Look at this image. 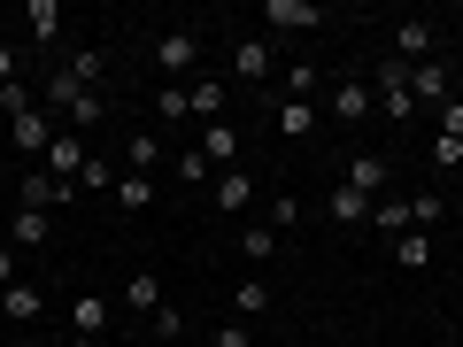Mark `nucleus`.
I'll return each instance as SVG.
<instances>
[{
  "instance_id": "a19ab883",
  "label": "nucleus",
  "mask_w": 463,
  "mask_h": 347,
  "mask_svg": "<svg viewBox=\"0 0 463 347\" xmlns=\"http://www.w3.org/2000/svg\"><path fill=\"white\" fill-rule=\"evenodd\" d=\"M62 347H100V340H85V332H70V340H62Z\"/></svg>"
},
{
  "instance_id": "e433bc0d",
  "label": "nucleus",
  "mask_w": 463,
  "mask_h": 347,
  "mask_svg": "<svg viewBox=\"0 0 463 347\" xmlns=\"http://www.w3.org/2000/svg\"><path fill=\"white\" fill-rule=\"evenodd\" d=\"M440 132H448V139H463V93H456V100H440Z\"/></svg>"
},
{
  "instance_id": "9d476101",
  "label": "nucleus",
  "mask_w": 463,
  "mask_h": 347,
  "mask_svg": "<svg viewBox=\"0 0 463 347\" xmlns=\"http://www.w3.org/2000/svg\"><path fill=\"white\" fill-rule=\"evenodd\" d=\"M0 316H8V324H39V316H47V294H39V286H0Z\"/></svg>"
},
{
  "instance_id": "f704fd0d",
  "label": "nucleus",
  "mask_w": 463,
  "mask_h": 347,
  "mask_svg": "<svg viewBox=\"0 0 463 347\" xmlns=\"http://www.w3.org/2000/svg\"><path fill=\"white\" fill-rule=\"evenodd\" d=\"M147 332H155V340H178V332H185V316H178V301H163V309L147 316Z\"/></svg>"
},
{
  "instance_id": "4c0bfd02",
  "label": "nucleus",
  "mask_w": 463,
  "mask_h": 347,
  "mask_svg": "<svg viewBox=\"0 0 463 347\" xmlns=\"http://www.w3.org/2000/svg\"><path fill=\"white\" fill-rule=\"evenodd\" d=\"M16 70H24V54L8 47V39H0V85H16Z\"/></svg>"
},
{
  "instance_id": "cd10ccee",
  "label": "nucleus",
  "mask_w": 463,
  "mask_h": 347,
  "mask_svg": "<svg viewBox=\"0 0 463 347\" xmlns=\"http://www.w3.org/2000/svg\"><path fill=\"white\" fill-rule=\"evenodd\" d=\"M371 93H379V108L394 116V124H410V116H417V93H410V85H371Z\"/></svg>"
},
{
  "instance_id": "4468645a",
  "label": "nucleus",
  "mask_w": 463,
  "mask_h": 347,
  "mask_svg": "<svg viewBox=\"0 0 463 347\" xmlns=\"http://www.w3.org/2000/svg\"><path fill=\"white\" fill-rule=\"evenodd\" d=\"M371 209H379V201H364L355 185H332V201H325V216H332V224H347V231L371 224Z\"/></svg>"
},
{
  "instance_id": "423d86ee",
  "label": "nucleus",
  "mask_w": 463,
  "mask_h": 347,
  "mask_svg": "<svg viewBox=\"0 0 463 347\" xmlns=\"http://www.w3.org/2000/svg\"><path fill=\"white\" fill-rule=\"evenodd\" d=\"M24 32H32V47L47 54L54 39H62V0H24Z\"/></svg>"
},
{
  "instance_id": "20e7f679",
  "label": "nucleus",
  "mask_w": 463,
  "mask_h": 347,
  "mask_svg": "<svg viewBox=\"0 0 463 347\" xmlns=\"http://www.w3.org/2000/svg\"><path fill=\"white\" fill-rule=\"evenodd\" d=\"M209 201H216V209H224V216H240V209H255V178H248V170H240V163H232V170H216V185H209Z\"/></svg>"
},
{
  "instance_id": "2f4dec72",
  "label": "nucleus",
  "mask_w": 463,
  "mask_h": 347,
  "mask_svg": "<svg viewBox=\"0 0 463 347\" xmlns=\"http://www.w3.org/2000/svg\"><path fill=\"white\" fill-rule=\"evenodd\" d=\"M317 85H325V78H317V62H294V70H286V100H317Z\"/></svg>"
},
{
  "instance_id": "4be33fe9",
  "label": "nucleus",
  "mask_w": 463,
  "mask_h": 347,
  "mask_svg": "<svg viewBox=\"0 0 463 347\" xmlns=\"http://www.w3.org/2000/svg\"><path fill=\"white\" fill-rule=\"evenodd\" d=\"M394 263L402 270H432V231H402V239H394Z\"/></svg>"
},
{
  "instance_id": "412c9836",
  "label": "nucleus",
  "mask_w": 463,
  "mask_h": 347,
  "mask_svg": "<svg viewBox=\"0 0 463 347\" xmlns=\"http://www.w3.org/2000/svg\"><path fill=\"white\" fill-rule=\"evenodd\" d=\"M371 224H379L386 239H402V231H410V193H386L379 209H371Z\"/></svg>"
},
{
  "instance_id": "f3484780",
  "label": "nucleus",
  "mask_w": 463,
  "mask_h": 347,
  "mask_svg": "<svg viewBox=\"0 0 463 347\" xmlns=\"http://www.w3.org/2000/svg\"><path fill=\"white\" fill-rule=\"evenodd\" d=\"M70 332L100 340V332H109V301H100V294H78V301H70Z\"/></svg>"
},
{
  "instance_id": "39448f33",
  "label": "nucleus",
  "mask_w": 463,
  "mask_h": 347,
  "mask_svg": "<svg viewBox=\"0 0 463 347\" xmlns=\"http://www.w3.org/2000/svg\"><path fill=\"white\" fill-rule=\"evenodd\" d=\"M394 62H440V32H432V23H402L394 32Z\"/></svg>"
},
{
  "instance_id": "6ab92c4d",
  "label": "nucleus",
  "mask_w": 463,
  "mask_h": 347,
  "mask_svg": "<svg viewBox=\"0 0 463 347\" xmlns=\"http://www.w3.org/2000/svg\"><path fill=\"white\" fill-rule=\"evenodd\" d=\"M185 100H194V116H201V132H209V124H224V85L194 78V85H185Z\"/></svg>"
},
{
  "instance_id": "f03ea898",
  "label": "nucleus",
  "mask_w": 463,
  "mask_h": 347,
  "mask_svg": "<svg viewBox=\"0 0 463 347\" xmlns=\"http://www.w3.org/2000/svg\"><path fill=\"white\" fill-rule=\"evenodd\" d=\"M85 155H93V147H85V132H70V124H62V132L47 139V178H62V185H78V170H85Z\"/></svg>"
},
{
  "instance_id": "6e6552de",
  "label": "nucleus",
  "mask_w": 463,
  "mask_h": 347,
  "mask_svg": "<svg viewBox=\"0 0 463 347\" xmlns=\"http://www.w3.org/2000/svg\"><path fill=\"white\" fill-rule=\"evenodd\" d=\"M325 108H332V116H340V124H364V116H371V108H379V93H371V85H364V78H347V85H332V100H325Z\"/></svg>"
},
{
  "instance_id": "473e14b6",
  "label": "nucleus",
  "mask_w": 463,
  "mask_h": 347,
  "mask_svg": "<svg viewBox=\"0 0 463 347\" xmlns=\"http://www.w3.org/2000/svg\"><path fill=\"white\" fill-rule=\"evenodd\" d=\"M155 116H163V124H178V116H194V100H185V85H163V93H155Z\"/></svg>"
},
{
  "instance_id": "b1692460",
  "label": "nucleus",
  "mask_w": 463,
  "mask_h": 347,
  "mask_svg": "<svg viewBox=\"0 0 463 347\" xmlns=\"http://www.w3.org/2000/svg\"><path fill=\"white\" fill-rule=\"evenodd\" d=\"M232 309H240V324L263 316V309H270V286H263V278H240V286H232Z\"/></svg>"
},
{
  "instance_id": "dca6fc26",
  "label": "nucleus",
  "mask_w": 463,
  "mask_h": 347,
  "mask_svg": "<svg viewBox=\"0 0 463 347\" xmlns=\"http://www.w3.org/2000/svg\"><path fill=\"white\" fill-rule=\"evenodd\" d=\"M8 139H16L24 155H47V139H54V124H47V108H24L16 124H8Z\"/></svg>"
},
{
  "instance_id": "5701e85b",
  "label": "nucleus",
  "mask_w": 463,
  "mask_h": 347,
  "mask_svg": "<svg viewBox=\"0 0 463 347\" xmlns=\"http://www.w3.org/2000/svg\"><path fill=\"white\" fill-rule=\"evenodd\" d=\"M201 155H209L216 170H232V155H240V132H232V124H209V132H201Z\"/></svg>"
},
{
  "instance_id": "9b49d317",
  "label": "nucleus",
  "mask_w": 463,
  "mask_h": 347,
  "mask_svg": "<svg viewBox=\"0 0 463 347\" xmlns=\"http://www.w3.org/2000/svg\"><path fill=\"white\" fill-rule=\"evenodd\" d=\"M54 239V216L47 209H16L8 216V248H47Z\"/></svg>"
},
{
  "instance_id": "c9c22d12",
  "label": "nucleus",
  "mask_w": 463,
  "mask_h": 347,
  "mask_svg": "<svg viewBox=\"0 0 463 347\" xmlns=\"http://www.w3.org/2000/svg\"><path fill=\"white\" fill-rule=\"evenodd\" d=\"M263 224H270V231H279V239H286V231L301 224V201H294V193H286V201H270V216H263Z\"/></svg>"
},
{
  "instance_id": "1a4fd4ad",
  "label": "nucleus",
  "mask_w": 463,
  "mask_h": 347,
  "mask_svg": "<svg viewBox=\"0 0 463 347\" xmlns=\"http://www.w3.org/2000/svg\"><path fill=\"white\" fill-rule=\"evenodd\" d=\"M232 78H240V85H263L270 78V39H232Z\"/></svg>"
},
{
  "instance_id": "aec40b11",
  "label": "nucleus",
  "mask_w": 463,
  "mask_h": 347,
  "mask_svg": "<svg viewBox=\"0 0 463 347\" xmlns=\"http://www.w3.org/2000/svg\"><path fill=\"white\" fill-rule=\"evenodd\" d=\"M155 163H163V139H155V132H132V139H124V170L155 178Z\"/></svg>"
},
{
  "instance_id": "393cba45",
  "label": "nucleus",
  "mask_w": 463,
  "mask_h": 347,
  "mask_svg": "<svg viewBox=\"0 0 463 347\" xmlns=\"http://www.w3.org/2000/svg\"><path fill=\"white\" fill-rule=\"evenodd\" d=\"M62 70H70V78L85 85V93H93V85H100V70H109V62H100V47H70V62H62Z\"/></svg>"
},
{
  "instance_id": "7c9ffc66",
  "label": "nucleus",
  "mask_w": 463,
  "mask_h": 347,
  "mask_svg": "<svg viewBox=\"0 0 463 347\" xmlns=\"http://www.w3.org/2000/svg\"><path fill=\"white\" fill-rule=\"evenodd\" d=\"M425 163H432V170H456V163H463V139L432 132V139H425Z\"/></svg>"
},
{
  "instance_id": "0eeeda50",
  "label": "nucleus",
  "mask_w": 463,
  "mask_h": 347,
  "mask_svg": "<svg viewBox=\"0 0 463 347\" xmlns=\"http://www.w3.org/2000/svg\"><path fill=\"white\" fill-rule=\"evenodd\" d=\"M263 23H279V32H317L325 8H317V0H263Z\"/></svg>"
},
{
  "instance_id": "ea45409f",
  "label": "nucleus",
  "mask_w": 463,
  "mask_h": 347,
  "mask_svg": "<svg viewBox=\"0 0 463 347\" xmlns=\"http://www.w3.org/2000/svg\"><path fill=\"white\" fill-rule=\"evenodd\" d=\"M0 286H16V248H0Z\"/></svg>"
},
{
  "instance_id": "c756f323",
  "label": "nucleus",
  "mask_w": 463,
  "mask_h": 347,
  "mask_svg": "<svg viewBox=\"0 0 463 347\" xmlns=\"http://www.w3.org/2000/svg\"><path fill=\"white\" fill-rule=\"evenodd\" d=\"M100 116H109V100H100V93H78V100H70V132H93Z\"/></svg>"
},
{
  "instance_id": "58836bf2",
  "label": "nucleus",
  "mask_w": 463,
  "mask_h": 347,
  "mask_svg": "<svg viewBox=\"0 0 463 347\" xmlns=\"http://www.w3.org/2000/svg\"><path fill=\"white\" fill-rule=\"evenodd\" d=\"M209 347H255V340H248V324H224V332H216Z\"/></svg>"
},
{
  "instance_id": "c85d7f7f",
  "label": "nucleus",
  "mask_w": 463,
  "mask_h": 347,
  "mask_svg": "<svg viewBox=\"0 0 463 347\" xmlns=\"http://www.w3.org/2000/svg\"><path fill=\"white\" fill-rule=\"evenodd\" d=\"M440 216H448V201H440V193H410V231H432Z\"/></svg>"
},
{
  "instance_id": "f8f14e48",
  "label": "nucleus",
  "mask_w": 463,
  "mask_h": 347,
  "mask_svg": "<svg viewBox=\"0 0 463 347\" xmlns=\"http://www.w3.org/2000/svg\"><path fill=\"white\" fill-rule=\"evenodd\" d=\"M124 309L147 324V316L163 309V278H155V270H132V278H124Z\"/></svg>"
},
{
  "instance_id": "bb28decb",
  "label": "nucleus",
  "mask_w": 463,
  "mask_h": 347,
  "mask_svg": "<svg viewBox=\"0 0 463 347\" xmlns=\"http://www.w3.org/2000/svg\"><path fill=\"white\" fill-rule=\"evenodd\" d=\"M240 255H248V263H270V255H279V231H270V224H248V231H240Z\"/></svg>"
},
{
  "instance_id": "ddd939ff",
  "label": "nucleus",
  "mask_w": 463,
  "mask_h": 347,
  "mask_svg": "<svg viewBox=\"0 0 463 347\" xmlns=\"http://www.w3.org/2000/svg\"><path fill=\"white\" fill-rule=\"evenodd\" d=\"M410 93H417V100H432V108H440V100H456V78H448V62H417V70H410Z\"/></svg>"
},
{
  "instance_id": "a211bd4d",
  "label": "nucleus",
  "mask_w": 463,
  "mask_h": 347,
  "mask_svg": "<svg viewBox=\"0 0 463 347\" xmlns=\"http://www.w3.org/2000/svg\"><path fill=\"white\" fill-rule=\"evenodd\" d=\"M279 139H317V100H279Z\"/></svg>"
},
{
  "instance_id": "72a5a7b5",
  "label": "nucleus",
  "mask_w": 463,
  "mask_h": 347,
  "mask_svg": "<svg viewBox=\"0 0 463 347\" xmlns=\"http://www.w3.org/2000/svg\"><path fill=\"white\" fill-rule=\"evenodd\" d=\"M100 185H116L109 155H85V170H78V193H100Z\"/></svg>"
},
{
  "instance_id": "a878e982",
  "label": "nucleus",
  "mask_w": 463,
  "mask_h": 347,
  "mask_svg": "<svg viewBox=\"0 0 463 347\" xmlns=\"http://www.w3.org/2000/svg\"><path fill=\"white\" fill-rule=\"evenodd\" d=\"M178 185H216V163L201 147H178Z\"/></svg>"
},
{
  "instance_id": "f257e3e1",
  "label": "nucleus",
  "mask_w": 463,
  "mask_h": 347,
  "mask_svg": "<svg viewBox=\"0 0 463 347\" xmlns=\"http://www.w3.org/2000/svg\"><path fill=\"white\" fill-rule=\"evenodd\" d=\"M155 70H163V78H178V85H194L201 39H194V32H163V39H155Z\"/></svg>"
},
{
  "instance_id": "2eb2a0df",
  "label": "nucleus",
  "mask_w": 463,
  "mask_h": 347,
  "mask_svg": "<svg viewBox=\"0 0 463 347\" xmlns=\"http://www.w3.org/2000/svg\"><path fill=\"white\" fill-rule=\"evenodd\" d=\"M109 193H116V209H124V216L155 209V178H139V170H116V185H109Z\"/></svg>"
},
{
  "instance_id": "7ed1b4c3",
  "label": "nucleus",
  "mask_w": 463,
  "mask_h": 347,
  "mask_svg": "<svg viewBox=\"0 0 463 347\" xmlns=\"http://www.w3.org/2000/svg\"><path fill=\"white\" fill-rule=\"evenodd\" d=\"M340 185H355V193H364V201H386V185H394V163H386V155H355V163H347V178Z\"/></svg>"
}]
</instances>
